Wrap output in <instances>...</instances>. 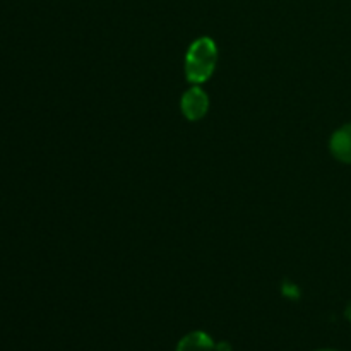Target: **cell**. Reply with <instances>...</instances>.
<instances>
[{
  "instance_id": "obj_1",
  "label": "cell",
  "mask_w": 351,
  "mask_h": 351,
  "mask_svg": "<svg viewBox=\"0 0 351 351\" xmlns=\"http://www.w3.org/2000/svg\"><path fill=\"white\" fill-rule=\"evenodd\" d=\"M218 50L211 38L202 36L195 40L189 47L187 57H185V75L191 82L199 84L211 77L215 71Z\"/></svg>"
},
{
  "instance_id": "obj_2",
  "label": "cell",
  "mask_w": 351,
  "mask_h": 351,
  "mask_svg": "<svg viewBox=\"0 0 351 351\" xmlns=\"http://www.w3.org/2000/svg\"><path fill=\"white\" fill-rule=\"evenodd\" d=\"M182 113L187 117L189 120L195 122V120H201L202 117L208 113L209 108V98L202 89L192 88L189 91H185V95L182 96Z\"/></svg>"
},
{
  "instance_id": "obj_3",
  "label": "cell",
  "mask_w": 351,
  "mask_h": 351,
  "mask_svg": "<svg viewBox=\"0 0 351 351\" xmlns=\"http://www.w3.org/2000/svg\"><path fill=\"white\" fill-rule=\"evenodd\" d=\"M332 156L341 163H351V123L336 130L329 143Z\"/></svg>"
},
{
  "instance_id": "obj_4",
  "label": "cell",
  "mask_w": 351,
  "mask_h": 351,
  "mask_svg": "<svg viewBox=\"0 0 351 351\" xmlns=\"http://www.w3.org/2000/svg\"><path fill=\"white\" fill-rule=\"evenodd\" d=\"M215 345H213L211 338L201 331L191 332L185 336L180 343H178L177 351H213Z\"/></svg>"
},
{
  "instance_id": "obj_5",
  "label": "cell",
  "mask_w": 351,
  "mask_h": 351,
  "mask_svg": "<svg viewBox=\"0 0 351 351\" xmlns=\"http://www.w3.org/2000/svg\"><path fill=\"white\" fill-rule=\"evenodd\" d=\"M348 317H350V321H351V307H350V311H348Z\"/></svg>"
},
{
  "instance_id": "obj_6",
  "label": "cell",
  "mask_w": 351,
  "mask_h": 351,
  "mask_svg": "<svg viewBox=\"0 0 351 351\" xmlns=\"http://www.w3.org/2000/svg\"><path fill=\"white\" fill-rule=\"evenodd\" d=\"M319 351H335V350H319Z\"/></svg>"
}]
</instances>
